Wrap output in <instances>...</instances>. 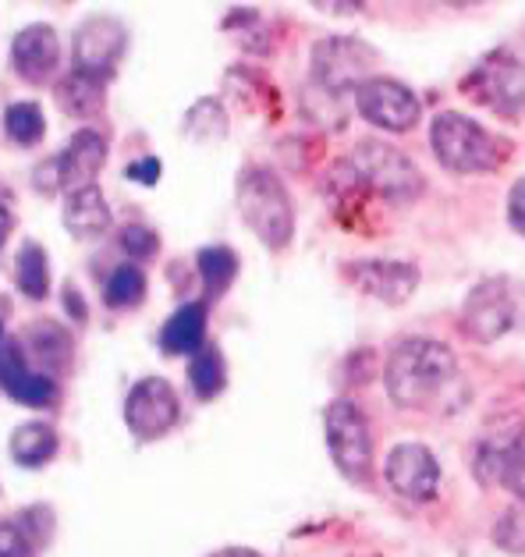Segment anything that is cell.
Listing matches in <instances>:
<instances>
[{
  "label": "cell",
  "mask_w": 525,
  "mask_h": 557,
  "mask_svg": "<svg viewBox=\"0 0 525 557\" xmlns=\"http://www.w3.org/2000/svg\"><path fill=\"white\" fill-rule=\"evenodd\" d=\"M64 309H68L78 323L86 320V302H83V295H78V288H72V284H64Z\"/></svg>",
  "instance_id": "obj_35"
},
{
  "label": "cell",
  "mask_w": 525,
  "mask_h": 557,
  "mask_svg": "<svg viewBox=\"0 0 525 557\" xmlns=\"http://www.w3.org/2000/svg\"><path fill=\"white\" fill-rule=\"evenodd\" d=\"M146 298V274L136 263H121L103 288V302L111 309H136Z\"/></svg>",
  "instance_id": "obj_24"
},
{
  "label": "cell",
  "mask_w": 525,
  "mask_h": 557,
  "mask_svg": "<svg viewBox=\"0 0 525 557\" xmlns=\"http://www.w3.org/2000/svg\"><path fill=\"white\" fill-rule=\"evenodd\" d=\"M128 47V29L114 15H92L75 29V67L111 83Z\"/></svg>",
  "instance_id": "obj_11"
},
{
  "label": "cell",
  "mask_w": 525,
  "mask_h": 557,
  "mask_svg": "<svg viewBox=\"0 0 525 557\" xmlns=\"http://www.w3.org/2000/svg\"><path fill=\"white\" fill-rule=\"evenodd\" d=\"M210 557H260V554H255V550H249V547H224V550L210 554Z\"/></svg>",
  "instance_id": "obj_36"
},
{
  "label": "cell",
  "mask_w": 525,
  "mask_h": 557,
  "mask_svg": "<svg viewBox=\"0 0 525 557\" xmlns=\"http://www.w3.org/2000/svg\"><path fill=\"white\" fill-rule=\"evenodd\" d=\"M188 380H192V391L199 401H213L217 394L227 387V366H224V356L221 348H199L192 362H188Z\"/></svg>",
  "instance_id": "obj_22"
},
{
  "label": "cell",
  "mask_w": 525,
  "mask_h": 557,
  "mask_svg": "<svg viewBox=\"0 0 525 557\" xmlns=\"http://www.w3.org/2000/svg\"><path fill=\"white\" fill-rule=\"evenodd\" d=\"M0 387L22 405L33 409H50L58 405V380L43 370H29V362L22 356V345L4 342L0 348Z\"/></svg>",
  "instance_id": "obj_15"
},
{
  "label": "cell",
  "mask_w": 525,
  "mask_h": 557,
  "mask_svg": "<svg viewBox=\"0 0 525 557\" xmlns=\"http://www.w3.org/2000/svg\"><path fill=\"white\" fill-rule=\"evenodd\" d=\"M22 351H29V356L43 366V373H61L68 370L72 362V337L64 327H58L53 320H43V323H29V331L22 337ZM25 356V359H29Z\"/></svg>",
  "instance_id": "obj_19"
},
{
  "label": "cell",
  "mask_w": 525,
  "mask_h": 557,
  "mask_svg": "<svg viewBox=\"0 0 525 557\" xmlns=\"http://www.w3.org/2000/svg\"><path fill=\"white\" fill-rule=\"evenodd\" d=\"M0 348H4V327H0Z\"/></svg>",
  "instance_id": "obj_37"
},
{
  "label": "cell",
  "mask_w": 525,
  "mask_h": 557,
  "mask_svg": "<svg viewBox=\"0 0 525 557\" xmlns=\"http://www.w3.org/2000/svg\"><path fill=\"white\" fill-rule=\"evenodd\" d=\"M207 312L210 302H185L160 331V348L167 356H196L199 348H207Z\"/></svg>",
  "instance_id": "obj_18"
},
{
  "label": "cell",
  "mask_w": 525,
  "mask_h": 557,
  "mask_svg": "<svg viewBox=\"0 0 525 557\" xmlns=\"http://www.w3.org/2000/svg\"><path fill=\"white\" fill-rule=\"evenodd\" d=\"M182 401L164 376H146L128 391L125 401V423L139 441H157L178 426Z\"/></svg>",
  "instance_id": "obj_9"
},
{
  "label": "cell",
  "mask_w": 525,
  "mask_h": 557,
  "mask_svg": "<svg viewBox=\"0 0 525 557\" xmlns=\"http://www.w3.org/2000/svg\"><path fill=\"white\" fill-rule=\"evenodd\" d=\"M429 146H434L440 164L454 174H493L515 153V146L504 135L487 132L479 121L458 111H443L434 117V125H429Z\"/></svg>",
  "instance_id": "obj_2"
},
{
  "label": "cell",
  "mask_w": 525,
  "mask_h": 557,
  "mask_svg": "<svg viewBox=\"0 0 525 557\" xmlns=\"http://www.w3.org/2000/svg\"><path fill=\"white\" fill-rule=\"evenodd\" d=\"M384 475H387L390 491H395L398 497L420 500V505L434 497L437 486H440V466H437L434 451H429L426 444H415V441L390 447Z\"/></svg>",
  "instance_id": "obj_12"
},
{
  "label": "cell",
  "mask_w": 525,
  "mask_h": 557,
  "mask_svg": "<svg viewBox=\"0 0 525 557\" xmlns=\"http://www.w3.org/2000/svg\"><path fill=\"white\" fill-rule=\"evenodd\" d=\"M64 227L72 231L75 238H100L107 227H111V207L97 185L83 188V193H72L64 199Z\"/></svg>",
  "instance_id": "obj_20"
},
{
  "label": "cell",
  "mask_w": 525,
  "mask_h": 557,
  "mask_svg": "<svg viewBox=\"0 0 525 557\" xmlns=\"http://www.w3.org/2000/svg\"><path fill=\"white\" fill-rule=\"evenodd\" d=\"M504 486L515 497H522V505H525V437H515V444H511V451H508Z\"/></svg>",
  "instance_id": "obj_30"
},
{
  "label": "cell",
  "mask_w": 525,
  "mask_h": 557,
  "mask_svg": "<svg viewBox=\"0 0 525 557\" xmlns=\"http://www.w3.org/2000/svg\"><path fill=\"white\" fill-rule=\"evenodd\" d=\"M355 107L359 114L370 121V125L384 128V132H412L420 125V97L398 78H387V75H376L370 78L366 86L355 92Z\"/></svg>",
  "instance_id": "obj_10"
},
{
  "label": "cell",
  "mask_w": 525,
  "mask_h": 557,
  "mask_svg": "<svg viewBox=\"0 0 525 557\" xmlns=\"http://www.w3.org/2000/svg\"><path fill=\"white\" fill-rule=\"evenodd\" d=\"M160 160L157 157H142V160H136V164H128L125 168V174L132 182H139V185H157L160 182Z\"/></svg>",
  "instance_id": "obj_33"
},
{
  "label": "cell",
  "mask_w": 525,
  "mask_h": 557,
  "mask_svg": "<svg viewBox=\"0 0 525 557\" xmlns=\"http://www.w3.org/2000/svg\"><path fill=\"white\" fill-rule=\"evenodd\" d=\"M53 100L68 117H97L107 103V83L89 72H64L58 78V86H53Z\"/></svg>",
  "instance_id": "obj_17"
},
{
  "label": "cell",
  "mask_w": 525,
  "mask_h": 557,
  "mask_svg": "<svg viewBox=\"0 0 525 557\" xmlns=\"http://www.w3.org/2000/svg\"><path fill=\"white\" fill-rule=\"evenodd\" d=\"M493 543L508 554H525V505L508 508L493 522Z\"/></svg>",
  "instance_id": "obj_28"
},
{
  "label": "cell",
  "mask_w": 525,
  "mask_h": 557,
  "mask_svg": "<svg viewBox=\"0 0 525 557\" xmlns=\"http://www.w3.org/2000/svg\"><path fill=\"white\" fill-rule=\"evenodd\" d=\"M235 274H238V256L227 246H210L199 252V277L207 284V302H217L232 288Z\"/></svg>",
  "instance_id": "obj_23"
},
{
  "label": "cell",
  "mask_w": 525,
  "mask_h": 557,
  "mask_svg": "<svg viewBox=\"0 0 525 557\" xmlns=\"http://www.w3.org/2000/svg\"><path fill=\"white\" fill-rule=\"evenodd\" d=\"M0 557H33V540L18 522H0Z\"/></svg>",
  "instance_id": "obj_31"
},
{
  "label": "cell",
  "mask_w": 525,
  "mask_h": 557,
  "mask_svg": "<svg viewBox=\"0 0 525 557\" xmlns=\"http://www.w3.org/2000/svg\"><path fill=\"white\" fill-rule=\"evenodd\" d=\"M103 164H107V139L97 128L75 132L68 146L50 160L53 178H58V188H64V196L97 185V174L103 171Z\"/></svg>",
  "instance_id": "obj_13"
},
{
  "label": "cell",
  "mask_w": 525,
  "mask_h": 557,
  "mask_svg": "<svg viewBox=\"0 0 525 557\" xmlns=\"http://www.w3.org/2000/svg\"><path fill=\"white\" fill-rule=\"evenodd\" d=\"M185 135H192V139H203V143L224 139V135H227L224 107L217 100H199L192 111L185 114Z\"/></svg>",
  "instance_id": "obj_27"
},
{
  "label": "cell",
  "mask_w": 525,
  "mask_h": 557,
  "mask_svg": "<svg viewBox=\"0 0 525 557\" xmlns=\"http://www.w3.org/2000/svg\"><path fill=\"white\" fill-rule=\"evenodd\" d=\"M117 246L125 249L132 260H150L160 249V238H157V231H150L146 224H128V227H121Z\"/></svg>",
  "instance_id": "obj_29"
},
{
  "label": "cell",
  "mask_w": 525,
  "mask_h": 557,
  "mask_svg": "<svg viewBox=\"0 0 525 557\" xmlns=\"http://www.w3.org/2000/svg\"><path fill=\"white\" fill-rule=\"evenodd\" d=\"M518 320V295L508 277H490L476 284L462 309V334L468 342L490 345L504 337Z\"/></svg>",
  "instance_id": "obj_7"
},
{
  "label": "cell",
  "mask_w": 525,
  "mask_h": 557,
  "mask_svg": "<svg viewBox=\"0 0 525 557\" xmlns=\"http://www.w3.org/2000/svg\"><path fill=\"white\" fill-rule=\"evenodd\" d=\"M508 224L525 238V178H518L508 193Z\"/></svg>",
  "instance_id": "obj_32"
},
{
  "label": "cell",
  "mask_w": 525,
  "mask_h": 557,
  "mask_svg": "<svg viewBox=\"0 0 525 557\" xmlns=\"http://www.w3.org/2000/svg\"><path fill=\"white\" fill-rule=\"evenodd\" d=\"M348 281L355 292L376 298V302L401 306L420 288V267L401 260H359L348 267Z\"/></svg>",
  "instance_id": "obj_14"
},
{
  "label": "cell",
  "mask_w": 525,
  "mask_h": 557,
  "mask_svg": "<svg viewBox=\"0 0 525 557\" xmlns=\"http://www.w3.org/2000/svg\"><path fill=\"white\" fill-rule=\"evenodd\" d=\"M11 231H15V207L0 196V249H4V242L11 238Z\"/></svg>",
  "instance_id": "obj_34"
},
{
  "label": "cell",
  "mask_w": 525,
  "mask_h": 557,
  "mask_svg": "<svg viewBox=\"0 0 525 557\" xmlns=\"http://www.w3.org/2000/svg\"><path fill=\"white\" fill-rule=\"evenodd\" d=\"M462 89L493 114L511 117L525 107V67L508 50H493L468 72Z\"/></svg>",
  "instance_id": "obj_8"
},
{
  "label": "cell",
  "mask_w": 525,
  "mask_h": 557,
  "mask_svg": "<svg viewBox=\"0 0 525 557\" xmlns=\"http://www.w3.org/2000/svg\"><path fill=\"white\" fill-rule=\"evenodd\" d=\"M18 288L29 298H47L50 292V260L36 242L22 246L18 252Z\"/></svg>",
  "instance_id": "obj_26"
},
{
  "label": "cell",
  "mask_w": 525,
  "mask_h": 557,
  "mask_svg": "<svg viewBox=\"0 0 525 557\" xmlns=\"http://www.w3.org/2000/svg\"><path fill=\"white\" fill-rule=\"evenodd\" d=\"M58 455V430L50 423H22L11 433V458L22 469H39Z\"/></svg>",
  "instance_id": "obj_21"
},
{
  "label": "cell",
  "mask_w": 525,
  "mask_h": 557,
  "mask_svg": "<svg viewBox=\"0 0 525 557\" xmlns=\"http://www.w3.org/2000/svg\"><path fill=\"white\" fill-rule=\"evenodd\" d=\"M58 61H61V39L53 33V25H43V22L25 25L15 36V44H11V64H15V72L33 86L47 83Z\"/></svg>",
  "instance_id": "obj_16"
},
{
  "label": "cell",
  "mask_w": 525,
  "mask_h": 557,
  "mask_svg": "<svg viewBox=\"0 0 525 557\" xmlns=\"http://www.w3.org/2000/svg\"><path fill=\"white\" fill-rule=\"evenodd\" d=\"M238 213L266 249H288L295 238V207L285 182L271 168H249L238 178Z\"/></svg>",
  "instance_id": "obj_3"
},
{
  "label": "cell",
  "mask_w": 525,
  "mask_h": 557,
  "mask_svg": "<svg viewBox=\"0 0 525 557\" xmlns=\"http://www.w3.org/2000/svg\"><path fill=\"white\" fill-rule=\"evenodd\" d=\"M4 128H8V139L18 143V146H36L43 139L47 132V121H43V111H39L36 103L22 100V103H11L4 111Z\"/></svg>",
  "instance_id": "obj_25"
},
{
  "label": "cell",
  "mask_w": 525,
  "mask_h": 557,
  "mask_svg": "<svg viewBox=\"0 0 525 557\" xmlns=\"http://www.w3.org/2000/svg\"><path fill=\"white\" fill-rule=\"evenodd\" d=\"M348 168H352V174L362 185H370L376 196H384L390 202H412V199H420L426 188L423 171L415 168L401 149L387 146L380 139L355 143V149L348 153Z\"/></svg>",
  "instance_id": "obj_4"
},
{
  "label": "cell",
  "mask_w": 525,
  "mask_h": 557,
  "mask_svg": "<svg viewBox=\"0 0 525 557\" xmlns=\"http://www.w3.org/2000/svg\"><path fill=\"white\" fill-rule=\"evenodd\" d=\"M376 67H380L376 50L352 36H330L313 47V83L323 92H359L376 78Z\"/></svg>",
  "instance_id": "obj_5"
},
{
  "label": "cell",
  "mask_w": 525,
  "mask_h": 557,
  "mask_svg": "<svg viewBox=\"0 0 525 557\" xmlns=\"http://www.w3.org/2000/svg\"><path fill=\"white\" fill-rule=\"evenodd\" d=\"M454 370H458V359L443 342H434V337H409V342H401L387 356L384 384L398 409L420 412L440 398V391L454 380Z\"/></svg>",
  "instance_id": "obj_1"
},
{
  "label": "cell",
  "mask_w": 525,
  "mask_h": 557,
  "mask_svg": "<svg viewBox=\"0 0 525 557\" xmlns=\"http://www.w3.org/2000/svg\"><path fill=\"white\" fill-rule=\"evenodd\" d=\"M323 430H327L330 458L348 480H366L373 469V437L370 423L355 401L334 398L323 412Z\"/></svg>",
  "instance_id": "obj_6"
}]
</instances>
